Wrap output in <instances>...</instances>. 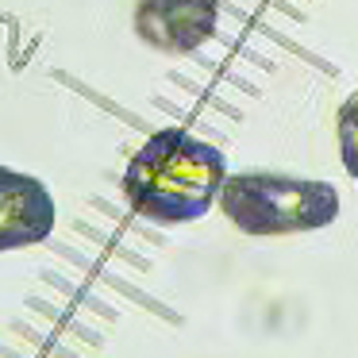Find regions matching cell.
<instances>
[{"instance_id":"cell-4","label":"cell","mask_w":358,"mask_h":358,"mask_svg":"<svg viewBox=\"0 0 358 358\" xmlns=\"http://www.w3.org/2000/svg\"><path fill=\"white\" fill-rule=\"evenodd\" d=\"M55 220V196L39 178L0 166V255L50 239Z\"/></svg>"},{"instance_id":"cell-3","label":"cell","mask_w":358,"mask_h":358,"mask_svg":"<svg viewBox=\"0 0 358 358\" xmlns=\"http://www.w3.org/2000/svg\"><path fill=\"white\" fill-rule=\"evenodd\" d=\"M131 24L158 55H193L216 35L220 0H135Z\"/></svg>"},{"instance_id":"cell-2","label":"cell","mask_w":358,"mask_h":358,"mask_svg":"<svg viewBox=\"0 0 358 358\" xmlns=\"http://www.w3.org/2000/svg\"><path fill=\"white\" fill-rule=\"evenodd\" d=\"M220 208L243 235H304L339 220V189L316 178L247 170L224 181Z\"/></svg>"},{"instance_id":"cell-1","label":"cell","mask_w":358,"mask_h":358,"mask_svg":"<svg viewBox=\"0 0 358 358\" xmlns=\"http://www.w3.org/2000/svg\"><path fill=\"white\" fill-rule=\"evenodd\" d=\"M227 158L185 127H162L131 155L124 196L150 224H193L220 201Z\"/></svg>"},{"instance_id":"cell-5","label":"cell","mask_w":358,"mask_h":358,"mask_svg":"<svg viewBox=\"0 0 358 358\" xmlns=\"http://www.w3.org/2000/svg\"><path fill=\"white\" fill-rule=\"evenodd\" d=\"M335 135H339V158L343 170L358 181V93H350L339 104V116H335Z\"/></svg>"}]
</instances>
